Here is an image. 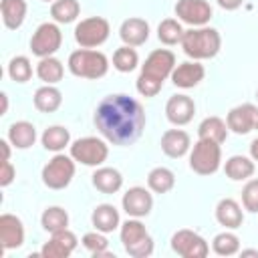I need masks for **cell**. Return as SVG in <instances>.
Instances as JSON below:
<instances>
[{
	"mask_svg": "<svg viewBox=\"0 0 258 258\" xmlns=\"http://www.w3.org/2000/svg\"><path fill=\"white\" fill-rule=\"evenodd\" d=\"M121 244L125 252L133 258H147L153 254V238L145 230V226L139 222V218H129L121 224L119 230Z\"/></svg>",
	"mask_w": 258,
	"mask_h": 258,
	"instance_id": "5b68a950",
	"label": "cell"
},
{
	"mask_svg": "<svg viewBox=\"0 0 258 258\" xmlns=\"http://www.w3.org/2000/svg\"><path fill=\"white\" fill-rule=\"evenodd\" d=\"M83 246L97 258V256H111L109 254V240L105 238V234L103 232H99V230H95V232H87L85 236H83Z\"/></svg>",
	"mask_w": 258,
	"mask_h": 258,
	"instance_id": "74e56055",
	"label": "cell"
},
{
	"mask_svg": "<svg viewBox=\"0 0 258 258\" xmlns=\"http://www.w3.org/2000/svg\"><path fill=\"white\" fill-rule=\"evenodd\" d=\"M171 250L181 258H206L210 246L198 232L183 228L171 236Z\"/></svg>",
	"mask_w": 258,
	"mask_h": 258,
	"instance_id": "8fae6325",
	"label": "cell"
},
{
	"mask_svg": "<svg viewBox=\"0 0 258 258\" xmlns=\"http://www.w3.org/2000/svg\"><path fill=\"white\" fill-rule=\"evenodd\" d=\"M204 77H206V69L204 64H200V60H185L175 64L169 79L179 89H194L204 81Z\"/></svg>",
	"mask_w": 258,
	"mask_h": 258,
	"instance_id": "ac0fdd59",
	"label": "cell"
},
{
	"mask_svg": "<svg viewBox=\"0 0 258 258\" xmlns=\"http://www.w3.org/2000/svg\"><path fill=\"white\" fill-rule=\"evenodd\" d=\"M109 32H111V26L107 18L89 16V18H83L75 26V40L83 48H95V46H101L109 38Z\"/></svg>",
	"mask_w": 258,
	"mask_h": 258,
	"instance_id": "9c48e42d",
	"label": "cell"
},
{
	"mask_svg": "<svg viewBox=\"0 0 258 258\" xmlns=\"http://www.w3.org/2000/svg\"><path fill=\"white\" fill-rule=\"evenodd\" d=\"M173 69H175V54L171 50L157 48V50L149 52V56L141 64V73L135 83L137 93L143 97H155L161 91L163 81L167 77H171Z\"/></svg>",
	"mask_w": 258,
	"mask_h": 258,
	"instance_id": "7a4b0ae2",
	"label": "cell"
},
{
	"mask_svg": "<svg viewBox=\"0 0 258 258\" xmlns=\"http://www.w3.org/2000/svg\"><path fill=\"white\" fill-rule=\"evenodd\" d=\"M216 2H218V6L224 8V10H238L244 0H216Z\"/></svg>",
	"mask_w": 258,
	"mask_h": 258,
	"instance_id": "60d3db41",
	"label": "cell"
},
{
	"mask_svg": "<svg viewBox=\"0 0 258 258\" xmlns=\"http://www.w3.org/2000/svg\"><path fill=\"white\" fill-rule=\"evenodd\" d=\"M44 2H54V0H44Z\"/></svg>",
	"mask_w": 258,
	"mask_h": 258,
	"instance_id": "bcb514c9",
	"label": "cell"
},
{
	"mask_svg": "<svg viewBox=\"0 0 258 258\" xmlns=\"http://www.w3.org/2000/svg\"><path fill=\"white\" fill-rule=\"evenodd\" d=\"M228 131H230V129H228V123H226L224 119L216 117V115L206 117V119L200 123V127H198L200 139H210V141H216V143H220V145L226 141Z\"/></svg>",
	"mask_w": 258,
	"mask_h": 258,
	"instance_id": "f1b7e54d",
	"label": "cell"
},
{
	"mask_svg": "<svg viewBox=\"0 0 258 258\" xmlns=\"http://www.w3.org/2000/svg\"><path fill=\"white\" fill-rule=\"evenodd\" d=\"M40 143L46 151H54L60 153L64 147H71V131L62 125H50L42 131L40 135Z\"/></svg>",
	"mask_w": 258,
	"mask_h": 258,
	"instance_id": "4316f807",
	"label": "cell"
},
{
	"mask_svg": "<svg viewBox=\"0 0 258 258\" xmlns=\"http://www.w3.org/2000/svg\"><path fill=\"white\" fill-rule=\"evenodd\" d=\"M32 101L40 113H54L62 105V93L54 85H44L34 91Z\"/></svg>",
	"mask_w": 258,
	"mask_h": 258,
	"instance_id": "83f0119b",
	"label": "cell"
},
{
	"mask_svg": "<svg viewBox=\"0 0 258 258\" xmlns=\"http://www.w3.org/2000/svg\"><path fill=\"white\" fill-rule=\"evenodd\" d=\"M40 226H42L48 234L67 230V228H69V214H67V210H62L60 206H50V208H46V210L42 212V216H40Z\"/></svg>",
	"mask_w": 258,
	"mask_h": 258,
	"instance_id": "d6a6232c",
	"label": "cell"
},
{
	"mask_svg": "<svg viewBox=\"0 0 258 258\" xmlns=\"http://www.w3.org/2000/svg\"><path fill=\"white\" fill-rule=\"evenodd\" d=\"M119 36H121L123 44H127V46H141L149 38V24H147V20L137 18V16L127 18V20H123V24L119 28Z\"/></svg>",
	"mask_w": 258,
	"mask_h": 258,
	"instance_id": "ffe728a7",
	"label": "cell"
},
{
	"mask_svg": "<svg viewBox=\"0 0 258 258\" xmlns=\"http://www.w3.org/2000/svg\"><path fill=\"white\" fill-rule=\"evenodd\" d=\"M75 159L71 155H64V153H56L44 167H42V183L48 187V189H64L73 177H75Z\"/></svg>",
	"mask_w": 258,
	"mask_h": 258,
	"instance_id": "ba28073f",
	"label": "cell"
},
{
	"mask_svg": "<svg viewBox=\"0 0 258 258\" xmlns=\"http://www.w3.org/2000/svg\"><path fill=\"white\" fill-rule=\"evenodd\" d=\"M0 99H2V115H6V111H8V95L6 93H0Z\"/></svg>",
	"mask_w": 258,
	"mask_h": 258,
	"instance_id": "ee69618b",
	"label": "cell"
},
{
	"mask_svg": "<svg viewBox=\"0 0 258 258\" xmlns=\"http://www.w3.org/2000/svg\"><path fill=\"white\" fill-rule=\"evenodd\" d=\"M64 75V67L58 58L54 56H44L38 60L36 64V77L44 83V85H56Z\"/></svg>",
	"mask_w": 258,
	"mask_h": 258,
	"instance_id": "4dcf8cb0",
	"label": "cell"
},
{
	"mask_svg": "<svg viewBox=\"0 0 258 258\" xmlns=\"http://www.w3.org/2000/svg\"><path fill=\"white\" fill-rule=\"evenodd\" d=\"M256 99H258V91H256Z\"/></svg>",
	"mask_w": 258,
	"mask_h": 258,
	"instance_id": "7dc6e473",
	"label": "cell"
},
{
	"mask_svg": "<svg viewBox=\"0 0 258 258\" xmlns=\"http://www.w3.org/2000/svg\"><path fill=\"white\" fill-rule=\"evenodd\" d=\"M242 256H256L258 258V250H240Z\"/></svg>",
	"mask_w": 258,
	"mask_h": 258,
	"instance_id": "f6af8a7d",
	"label": "cell"
},
{
	"mask_svg": "<svg viewBox=\"0 0 258 258\" xmlns=\"http://www.w3.org/2000/svg\"><path fill=\"white\" fill-rule=\"evenodd\" d=\"M91 181L95 185V189H99L101 194H117L123 185V175L119 169L115 167H105V165H99L93 175H91Z\"/></svg>",
	"mask_w": 258,
	"mask_h": 258,
	"instance_id": "603a6c76",
	"label": "cell"
},
{
	"mask_svg": "<svg viewBox=\"0 0 258 258\" xmlns=\"http://www.w3.org/2000/svg\"><path fill=\"white\" fill-rule=\"evenodd\" d=\"M216 220L220 226H224L226 230H236L242 226L244 222V212H242V206L232 200V198H224L218 202L216 206Z\"/></svg>",
	"mask_w": 258,
	"mask_h": 258,
	"instance_id": "44dd1931",
	"label": "cell"
},
{
	"mask_svg": "<svg viewBox=\"0 0 258 258\" xmlns=\"http://www.w3.org/2000/svg\"><path fill=\"white\" fill-rule=\"evenodd\" d=\"M183 32H185V30H183L181 22L175 20V18H165V20H161L159 26H157V38H159L163 44H167V46H173V44L181 42Z\"/></svg>",
	"mask_w": 258,
	"mask_h": 258,
	"instance_id": "e575fe53",
	"label": "cell"
},
{
	"mask_svg": "<svg viewBox=\"0 0 258 258\" xmlns=\"http://www.w3.org/2000/svg\"><path fill=\"white\" fill-rule=\"evenodd\" d=\"M77 244H79L77 236L67 228V230L50 234V240L40 248V256H44V258H67L75 252Z\"/></svg>",
	"mask_w": 258,
	"mask_h": 258,
	"instance_id": "e0dca14e",
	"label": "cell"
},
{
	"mask_svg": "<svg viewBox=\"0 0 258 258\" xmlns=\"http://www.w3.org/2000/svg\"><path fill=\"white\" fill-rule=\"evenodd\" d=\"M228 129L236 135H246L250 131H258V105L242 103L226 115Z\"/></svg>",
	"mask_w": 258,
	"mask_h": 258,
	"instance_id": "4fadbf2b",
	"label": "cell"
},
{
	"mask_svg": "<svg viewBox=\"0 0 258 258\" xmlns=\"http://www.w3.org/2000/svg\"><path fill=\"white\" fill-rule=\"evenodd\" d=\"M93 123L103 139L113 145L127 147L141 137L147 119L137 99L123 93H115L101 99L95 109Z\"/></svg>",
	"mask_w": 258,
	"mask_h": 258,
	"instance_id": "6da1fadb",
	"label": "cell"
},
{
	"mask_svg": "<svg viewBox=\"0 0 258 258\" xmlns=\"http://www.w3.org/2000/svg\"><path fill=\"white\" fill-rule=\"evenodd\" d=\"M250 157L254 161H258V137H254L252 143H250Z\"/></svg>",
	"mask_w": 258,
	"mask_h": 258,
	"instance_id": "7bdbcfd3",
	"label": "cell"
},
{
	"mask_svg": "<svg viewBox=\"0 0 258 258\" xmlns=\"http://www.w3.org/2000/svg\"><path fill=\"white\" fill-rule=\"evenodd\" d=\"M8 77L16 83H26L30 81L32 77V64H30V58L24 56V54H18L14 58H10L8 62Z\"/></svg>",
	"mask_w": 258,
	"mask_h": 258,
	"instance_id": "8d00e7d4",
	"label": "cell"
},
{
	"mask_svg": "<svg viewBox=\"0 0 258 258\" xmlns=\"http://www.w3.org/2000/svg\"><path fill=\"white\" fill-rule=\"evenodd\" d=\"M91 222H93L95 230H99L103 234H109V232H115L117 228H121V216L113 204H99L91 214Z\"/></svg>",
	"mask_w": 258,
	"mask_h": 258,
	"instance_id": "7402d4cb",
	"label": "cell"
},
{
	"mask_svg": "<svg viewBox=\"0 0 258 258\" xmlns=\"http://www.w3.org/2000/svg\"><path fill=\"white\" fill-rule=\"evenodd\" d=\"M196 115V103L187 95H173L165 103V117L171 125L183 127L187 125Z\"/></svg>",
	"mask_w": 258,
	"mask_h": 258,
	"instance_id": "9a60e30c",
	"label": "cell"
},
{
	"mask_svg": "<svg viewBox=\"0 0 258 258\" xmlns=\"http://www.w3.org/2000/svg\"><path fill=\"white\" fill-rule=\"evenodd\" d=\"M14 177H16V169H14V165L10 163V159H8V161H2V163H0V185H2V187L10 185V183L14 181Z\"/></svg>",
	"mask_w": 258,
	"mask_h": 258,
	"instance_id": "ab89813d",
	"label": "cell"
},
{
	"mask_svg": "<svg viewBox=\"0 0 258 258\" xmlns=\"http://www.w3.org/2000/svg\"><path fill=\"white\" fill-rule=\"evenodd\" d=\"M81 6L77 0H54L50 4V16L56 24H71L79 18Z\"/></svg>",
	"mask_w": 258,
	"mask_h": 258,
	"instance_id": "1f68e13d",
	"label": "cell"
},
{
	"mask_svg": "<svg viewBox=\"0 0 258 258\" xmlns=\"http://www.w3.org/2000/svg\"><path fill=\"white\" fill-rule=\"evenodd\" d=\"M24 244V224L14 214L0 216V246L2 250H14Z\"/></svg>",
	"mask_w": 258,
	"mask_h": 258,
	"instance_id": "2e32d148",
	"label": "cell"
},
{
	"mask_svg": "<svg viewBox=\"0 0 258 258\" xmlns=\"http://www.w3.org/2000/svg\"><path fill=\"white\" fill-rule=\"evenodd\" d=\"M26 0H0V14H2V22L6 28L16 30L22 26L24 18H26Z\"/></svg>",
	"mask_w": 258,
	"mask_h": 258,
	"instance_id": "d4e9b609",
	"label": "cell"
},
{
	"mask_svg": "<svg viewBox=\"0 0 258 258\" xmlns=\"http://www.w3.org/2000/svg\"><path fill=\"white\" fill-rule=\"evenodd\" d=\"M71 157L77 163H83L87 167H99L109 157V145L107 139L101 137H81L71 143Z\"/></svg>",
	"mask_w": 258,
	"mask_h": 258,
	"instance_id": "52a82bcc",
	"label": "cell"
},
{
	"mask_svg": "<svg viewBox=\"0 0 258 258\" xmlns=\"http://www.w3.org/2000/svg\"><path fill=\"white\" fill-rule=\"evenodd\" d=\"M6 139L12 143V147L16 149H28L34 145L36 141V127L30 121H14L8 127V135Z\"/></svg>",
	"mask_w": 258,
	"mask_h": 258,
	"instance_id": "cb8c5ba5",
	"label": "cell"
},
{
	"mask_svg": "<svg viewBox=\"0 0 258 258\" xmlns=\"http://www.w3.org/2000/svg\"><path fill=\"white\" fill-rule=\"evenodd\" d=\"M179 44L189 58L206 60V58H214L220 52L222 36L212 26H196V28H189L183 32Z\"/></svg>",
	"mask_w": 258,
	"mask_h": 258,
	"instance_id": "3957f363",
	"label": "cell"
},
{
	"mask_svg": "<svg viewBox=\"0 0 258 258\" xmlns=\"http://www.w3.org/2000/svg\"><path fill=\"white\" fill-rule=\"evenodd\" d=\"M242 206H244V210L258 214V177L246 179V183L242 187Z\"/></svg>",
	"mask_w": 258,
	"mask_h": 258,
	"instance_id": "f35d334b",
	"label": "cell"
},
{
	"mask_svg": "<svg viewBox=\"0 0 258 258\" xmlns=\"http://www.w3.org/2000/svg\"><path fill=\"white\" fill-rule=\"evenodd\" d=\"M161 151L167 155V157H173V159H179L183 157L185 153H189L191 149V137L187 131L183 129H167L163 135H161Z\"/></svg>",
	"mask_w": 258,
	"mask_h": 258,
	"instance_id": "d6986e66",
	"label": "cell"
},
{
	"mask_svg": "<svg viewBox=\"0 0 258 258\" xmlns=\"http://www.w3.org/2000/svg\"><path fill=\"white\" fill-rule=\"evenodd\" d=\"M173 185H175V175L169 167L159 165L147 173V187L153 194H167L173 189Z\"/></svg>",
	"mask_w": 258,
	"mask_h": 258,
	"instance_id": "f546056e",
	"label": "cell"
},
{
	"mask_svg": "<svg viewBox=\"0 0 258 258\" xmlns=\"http://www.w3.org/2000/svg\"><path fill=\"white\" fill-rule=\"evenodd\" d=\"M214 10L208 0H177L175 4V16L179 22L196 26H206L212 18Z\"/></svg>",
	"mask_w": 258,
	"mask_h": 258,
	"instance_id": "7c38bea8",
	"label": "cell"
},
{
	"mask_svg": "<svg viewBox=\"0 0 258 258\" xmlns=\"http://www.w3.org/2000/svg\"><path fill=\"white\" fill-rule=\"evenodd\" d=\"M69 71L81 79H101L109 71V58L101 50L79 48L69 54Z\"/></svg>",
	"mask_w": 258,
	"mask_h": 258,
	"instance_id": "277c9868",
	"label": "cell"
},
{
	"mask_svg": "<svg viewBox=\"0 0 258 258\" xmlns=\"http://www.w3.org/2000/svg\"><path fill=\"white\" fill-rule=\"evenodd\" d=\"M254 159L246 155H232L224 163V171L232 181H246L254 175Z\"/></svg>",
	"mask_w": 258,
	"mask_h": 258,
	"instance_id": "484cf974",
	"label": "cell"
},
{
	"mask_svg": "<svg viewBox=\"0 0 258 258\" xmlns=\"http://www.w3.org/2000/svg\"><path fill=\"white\" fill-rule=\"evenodd\" d=\"M60 44H62V32L56 22H42L30 38V50L38 58L52 56L60 48Z\"/></svg>",
	"mask_w": 258,
	"mask_h": 258,
	"instance_id": "30bf717a",
	"label": "cell"
},
{
	"mask_svg": "<svg viewBox=\"0 0 258 258\" xmlns=\"http://www.w3.org/2000/svg\"><path fill=\"white\" fill-rule=\"evenodd\" d=\"M121 206L129 218H145L153 210V196L147 187L133 185L123 194Z\"/></svg>",
	"mask_w": 258,
	"mask_h": 258,
	"instance_id": "5bb4252c",
	"label": "cell"
},
{
	"mask_svg": "<svg viewBox=\"0 0 258 258\" xmlns=\"http://www.w3.org/2000/svg\"><path fill=\"white\" fill-rule=\"evenodd\" d=\"M212 250L218 254V256H234L240 252V238L230 232V230H224L220 234L214 236L212 240Z\"/></svg>",
	"mask_w": 258,
	"mask_h": 258,
	"instance_id": "836d02e7",
	"label": "cell"
},
{
	"mask_svg": "<svg viewBox=\"0 0 258 258\" xmlns=\"http://www.w3.org/2000/svg\"><path fill=\"white\" fill-rule=\"evenodd\" d=\"M137 64H139V54L133 46L123 44L113 52V67L119 73H131L137 69Z\"/></svg>",
	"mask_w": 258,
	"mask_h": 258,
	"instance_id": "d590c367",
	"label": "cell"
},
{
	"mask_svg": "<svg viewBox=\"0 0 258 258\" xmlns=\"http://www.w3.org/2000/svg\"><path fill=\"white\" fill-rule=\"evenodd\" d=\"M222 165V147L210 139H198L189 149V169L198 175H212Z\"/></svg>",
	"mask_w": 258,
	"mask_h": 258,
	"instance_id": "8992f818",
	"label": "cell"
},
{
	"mask_svg": "<svg viewBox=\"0 0 258 258\" xmlns=\"http://www.w3.org/2000/svg\"><path fill=\"white\" fill-rule=\"evenodd\" d=\"M10 145H12V143H10L8 139H2V141H0V147H2V161H8V159H10Z\"/></svg>",
	"mask_w": 258,
	"mask_h": 258,
	"instance_id": "b9f144b4",
	"label": "cell"
}]
</instances>
